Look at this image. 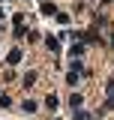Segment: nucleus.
I'll return each instance as SVG.
<instances>
[{"mask_svg": "<svg viewBox=\"0 0 114 120\" xmlns=\"http://www.w3.org/2000/svg\"><path fill=\"white\" fill-rule=\"evenodd\" d=\"M57 102H60V99H57L54 93H48V96H45V105H48V108H51V111H54V108H57Z\"/></svg>", "mask_w": 114, "mask_h": 120, "instance_id": "obj_6", "label": "nucleus"}, {"mask_svg": "<svg viewBox=\"0 0 114 120\" xmlns=\"http://www.w3.org/2000/svg\"><path fill=\"white\" fill-rule=\"evenodd\" d=\"M45 45H48V51H60V39H54V36H48Z\"/></svg>", "mask_w": 114, "mask_h": 120, "instance_id": "obj_5", "label": "nucleus"}, {"mask_svg": "<svg viewBox=\"0 0 114 120\" xmlns=\"http://www.w3.org/2000/svg\"><path fill=\"white\" fill-rule=\"evenodd\" d=\"M81 105H84V96H81V93H72L69 96V108L75 111V108H81Z\"/></svg>", "mask_w": 114, "mask_h": 120, "instance_id": "obj_2", "label": "nucleus"}, {"mask_svg": "<svg viewBox=\"0 0 114 120\" xmlns=\"http://www.w3.org/2000/svg\"><path fill=\"white\" fill-rule=\"evenodd\" d=\"M111 45H114V33H111Z\"/></svg>", "mask_w": 114, "mask_h": 120, "instance_id": "obj_15", "label": "nucleus"}, {"mask_svg": "<svg viewBox=\"0 0 114 120\" xmlns=\"http://www.w3.org/2000/svg\"><path fill=\"white\" fill-rule=\"evenodd\" d=\"M33 81H36V72H27V75H24V87H33Z\"/></svg>", "mask_w": 114, "mask_h": 120, "instance_id": "obj_10", "label": "nucleus"}, {"mask_svg": "<svg viewBox=\"0 0 114 120\" xmlns=\"http://www.w3.org/2000/svg\"><path fill=\"white\" fill-rule=\"evenodd\" d=\"M81 54H84V42H75V45L69 48V57L75 60V57H81Z\"/></svg>", "mask_w": 114, "mask_h": 120, "instance_id": "obj_3", "label": "nucleus"}, {"mask_svg": "<svg viewBox=\"0 0 114 120\" xmlns=\"http://www.w3.org/2000/svg\"><path fill=\"white\" fill-rule=\"evenodd\" d=\"M21 108H24L27 114H33V111H36V102H30V99H24V102H21Z\"/></svg>", "mask_w": 114, "mask_h": 120, "instance_id": "obj_9", "label": "nucleus"}, {"mask_svg": "<svg viewBox=\"0 0 114 120\" xmlns=\"http://www.w3.org/2000/svg\"><path fill=\"white\" fill-rule=\"evenodd\" d=\"M6 63H9V66H18V63H21V48H12V51L6 54Z\"/></svg>", "mask_w": 114, "mask_h": 120, "instance_id": "obj_1", "label": "nucleus"}, {"mask_svg": "<svg viewBox=\"0 0 114 120\" xmlns=\"http://www.w3.org/2000/svg\"><path fill=\"white\" fill-rule=\"evenodd\" d=\"M72 114H75V120H90V117H93V114H90V111H81V108H75V111H72Z\"/></svg>", "mask_w": 114, "mask_h": 120, "instance_id": "obj_7", "label": "nucleus"}, {"mask_svg": "<svg viewBox=\"0 0 114 120\" xmlns=\"http://www.w3.org/2000/svg\"><path fill=\"white\" fill-rule=\"evenodd\" d=\"M9 105H12V99H9L6 93H0V108H9Z\"/></svg>", "mask_w": 114, "mask_h": 120, "instance_id": "obj_11", "label": "nucleus"}, {"mask_svg": "<svg viewBox=\"0 0 114 120\" xmlns=\"http://www.w3.org/2000/svg\"><path fill=\"white\" fill-rule=\"evenodd\" d=\"M99 3H111V0H99Z\"/></svg>", "mask_w": 114, "mask_h": 120, "instance_id": "obj_14", "label": "nucleus"}, {"mask_svg": "<svg viewBox=\"0 0 114 120\" xmlns=\"http://www.w3.org/2000/svg\"><path fill=\"white\" fill-rule=\"evenodd\" d=\"M66 81H69L72 87H75V84H78V72H75V69H72V72H69V75H66Z\"/></svg>", "mask_w": 114, "mask_h": 120, "instance_id": "obj_12", "label": "nucleus"}, {"mask_svg": "<svg viewBox=\"0 0 114 120\" xmlns=\"http://www.w3.org/2000/svg\"><path fill=\"white\" fill-rule=\"evenodd\" d=\"M24 36H27V30H24V21H21V24H15V39H24Z\"/></svg>", "mask_w": 114, "mask_h": 120, "instance_id": "obj_8", "label": "nucleus"}, {"mask_svg": "<svg viewBox=\"0 0 114 120\" xmlns=\"http://www.w3.org/2000/svg\"><path fill=\"white\" fill-rule=\"evenodd\" d=\"M42 15H48V18H51V15H57V6L45 0V3H42Z\"/></svg>", "mask_w": 114, "mask_h": 120, "instance_id": "obj_4", "label": "nucleus"}, {"mask_svg": "<svg viewBox=\"0 0 114 120\" xmlns=\"http://www.w3.org/2000/svg\"><path fill=\"white\" fill-rule=\"evenodd\" d=\"M105 90H108V96L114 99V81H108V84H105Z\"/></svg>", "mask_w": 114, "mask_h": 120, "instance_id": "obj_13", "label": "nucleus"}]
</instances>
